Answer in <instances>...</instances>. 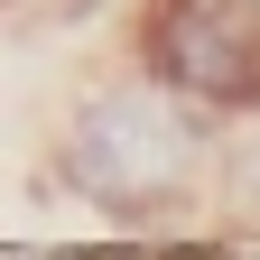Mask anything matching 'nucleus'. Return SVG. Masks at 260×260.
Instances as JSON below:
<instances>
[{
  "label": "nucleus",
  "mask_w": 260,
  "mask_h": 260,
  "mask_svg": "<svg viewBox=\"0 0 260 260\" xmlns=\"http://www.w3.org/2000/svg\"><path fill=\"white\" fill-rule=\"evenodd\" d=\"M130 65L177 84L223 130L260 121V0H140Z\"/></svg>",
  "instance_id": "obj_2"
},
{
  "label": "nucleus",
  "mask_w": 260,
  "mask_h": 260,
  "mask_svg": "<svg viewBox=\"0 0 260 260\" xmlns=\"http://www.w3.org/2000/svg\"><path fill=\"white\" fill-rule=\"evenodd\" d=\"M223 205L260 223V121H233V140H223Z\"/></svg>",
  "instance_id": "obj_3"
},
{
  "label": "nucleus",
  "mask_w": 260,
  "mask_h": 260,
  "mask_svg": "<svg viewBox=\"0 0 260 260\" xmlns=\"http://www.w3.org/2000/svg\"><path fill=\"white\" fill-rule=\"evenodd\" d=\"M56 186L84 195L103 223H168L205 186H223V121L195 112L177 84H158L149 65L84 84L56 121Z\"/></svg>",
  "instance_id": "obj_1"
}]
</instances>
